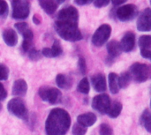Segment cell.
Segmentation results:
<instances>
[{
	"label": "cell",
	"instance_id": "obj_37",
	"mask_svg": "<svg viewBox=\"0 0 151 135\" xmlns=\"http://www.w3.org/2000/svg\"><path fill=\"white\" fill-rule=\"evenodd\" d=\"M33 22L35 25H40L41 22H42V17L39 14H35L33 16Z\"/></svg>",
	"mask_w": 151,
	"mask_h": 135
},
{
	"label": "cell",
	"instance_id": "obj_18",
	"mask_svg": "<svg viewBox=\"0 0 151 135\" xmlns=\"http://www.w3.org/2000/svg\"><path fill=\"white\" fill-rule=\"evenodd\" d=\"M107 51H108L109 56L112 58L119 57L122 51L120 45H119V42H118L117 41H114V40L111 41L107 44Z\"/></svg>",
	"mask_w": 151,
	"mask_h": 135
},
{
	"label": "cell",
	"instance_id": "obj_6",
	"mask_svg": "<svg viewBox=\"0 0 151 135\" xmlns=\"http://www.w3.org/2000/svg\"><path fill=\"white\" fill-rule=\"evenodd\" d=\"M7 109L10 113L14 115L15 117L26 119L27 118V110L24 103V102L19 98H12L8 102Z\"/></svg>",
	"mask_w": 151,
	"mask_h": 135
},
{
	"label": "cell",
	"instance_id": "obj_7",
	"mask_svg": "<svg viewBox=\"0 0 151 135\" xmlns=\"http://www.w3.org/2000/svg\"><path fill=\"white\" fill-rule=\"evenodd\" d=\"M111 34V27L108 24L101 25L92 36V42L97 47L103 46L110 38Z\"/></svg>",
	"mask_w": 151,
	"mask_h": 135
},
{
	"label": "cell",
	"instance_id": "obj_12",
	"mask_svg": "<svg viewBox=\"0 0 151 135\" xmlns=\"http://www.w3.org/2000/svg\"><path fill=\"white\" fill-rule=\"evenodd\" d=\"M139 47L141 54L144 58L151 57V36L149 34L142 35L139 39Z\"/></svg>",
	"mask_w": 151,
	"mask_h": 135
},
{
	"label": "cell",
	"instance_id": "obj_35",
	"mask_svg": "<svg viewBox=\"0 0 151 135\" xmlns=\"http://www.w3.org/2000/svg\"><path fill=\"white\" fill-rule=\"evenodd\" d=\"M31 45H32V40H25L23 39V42H22V50L24 52H27L31 48Z\"/></svg>",
	"mask_w": 151,
	"mask_h": 135
},
{
	"label": "cell",
	"instance_id": "obj_27",
	"mask_svg": "<svg viewBox=\"0 0 151 135\" xmlns=\"http://www.w3.org/2000/svg\"><path fill=\"white\" fill-rule=\"evenodd\" d=\"M51 50H53V52H54V54H55L56 57H58V56H60L62 54L63 49H62L61 43H60V42L58 40H55V42H54V43L52 45Z\"/></svg>",
	"mask_w": 151,
	"mask_h": 135
},
{
	"label": "cell",
	"instance_id": "obj_36",
	"mask_svg": "<svg viewBox=\"0 0 151 135\" xmlns=\"http://www.w3.org/2000/svg\"><path fill=\"white\" fill-rule=\"evenodd\" d=\"M7 97V92L4 88V87L0 83V101L4 100Z\"/></svg>",
	"mask_w": 151,
	"mask_h": 135
},
{
	"label": "cell",
	"instance_id": "obj_33",
	"mask_svg": "<svg viewBox=\"0 0 151 135\" xmlns=\"http://www.w3.org/2000/svg\"><path fill=\"white\" fill-rule=\"evenodd\" d=\"M42 55L46 57H56L51 48H43L42 50Z\"/></svg>",
	"mask_w": 151,
	"mask_h": 135
},
{
	"label": "cell",
	"instance_id": "obj_30",
	"mask_svg": "<svg viewBox=\"0 0 151 135\" xmlns=\"http://www.w3.org/2000/svg\"><path fill=\"white\" fill-rule=\"evenodd\" d=\"M78 68H79L80 73H81L82 75H85V74H86L87 64H86V61H85L84 57H80V58H79V60H78Z\"/></svg>",
	"mask_w": 151,
	"mask_h": 135
},
{
	"label": "cell",
	"instance_id": "obj_17",
	"mask_svg": "<svg viewBox=\"0 0 151 135\" xmlns=\"http://www.w3.org/2000/svg\"><path fill=\"white\" fill-rule=\"evenodd\" d=\"M39 4L42 10L49 15L53 14L58 9V3L56 0H39Z\"/></svg>",
	"mask_w": 151,
	"mask_h": 135
},
{
	"label": "cell",
	"instance_id": "obj_20",
	"mask_svg": "<svg viewBox=\"0 0 151 135\" xmlns=\"http://www.w3.org/2000/svg\"><path fill=\"white\" fill-rule=\"evenodd\" d=\"M56 82L57 85L63 89H68L71 88L72 86V81L70 80V79L68 77H66L64 74H58L57 78H56Z\"/></svg>",
	"mask_w": 151,
	"mask_h": 135
},
{
	"label": "cell",
	"instance_id": "obj_42",
	"mask_svg": "<svg viewBox=\"0 0 151 135\" xmlns=\"http://www.w3.org/2000/svg\"><path fill=\"white\" fill-rule=\"evenodd\" d=\"M27 1H28V0H27Z\"/></svg>",
	"mask_w": 151,
	"mask_h": 135
},
{
	"label": "cell",
	"instance_id": "obj_40",
	"mask_svg": "<svg viewBox=\"0 0 151 135\" xmlns=\"http://www.w3.org/2000/svg\"><path fill=\"white\" fill-rule=\"evenodd\" d=\"M66 0H56V2L58 3V4H62V3H64V2H65Z\"/></svg>",
	"mask_w": 151,
	"mask_h": 135
},
{
	"label": "cell",
	"instance_id": "obj_34",
	"mask_svg": "<svg viewBox=\"0 0 151 135\" xmlns=\"http://www.w3.org/2000/svg\"><path fill=\"white\" fill-rule=\"evenodd\" d=\"M94 2V5L97 8H102V7H105L109 4L110 0H93Z\"/></svg>",
	"mask_w": 151,
	"mask_h": 135
},
{
	"label": "cell",
	"instance_id": "obj_21",
	"mask_svg": "<svg viewBox=\"0 0 151 135\" xmlns=\"http://www.w3.org/2000/svg\"><path fill=\"white\" fill-rule=\"evenodd\" d=\"M122 111V104L119 102H114L112 104H111L107 114L109 115V117H111V118H116L117 117L119 116V114L121 113Z\"/></svg>",
	"mask_w": 151,
	"mask_h": 135
},
{
	"label": "cell",
	"instance_id": "obj_15",
	"mask_svg": "<svg viewBox=\"0 0 151 135\" xmlns=\"http://www.w3.org/2000/svg\"><path fill=\"white\" fill-rule=\"evenodd\" d=\"M2 37L4 41V42L10 46V47H13L17 44L18 42V35L17 33L12 29V28H6L3 31L2 33Z\"/></svg>",
	"mask_w": 151,
	"mask_h": 135
},
{
	"label": "cell",
	"instance_id": "obj_26",
	"mask_svg": "<svg viewBox=\"0 0 151 135\" xmlns=\"http://www.w3.org/2000/svg\"><path fill=\"white\" fill-rule=\"evenodd\" d=\"M42 56V53H41L39 50H35V49H30V50H29L28 57H29V58H30L32 61H37V60L41 59Z\"/></svg>",
	"mask_w": 151,
	"mask_h": 135
},
{
	"label": "cell",
	"instance_id": "obj_13",
	"mask_svg": "<svg viewBox=\"0 0 151 135\" xmlns=\"http://www.w3.org/2000/svg\"><path fill=\"white\" fill-rule=\"evenodd\" d=\"M91 82L95 90L97 92H104L107 88L105 76L102 73H98V74L92 76Z\"/></svg>",
	"mask_w": 151,
	"mask_h": 135
},
{
	"label": "cell",
	"instance_id": "obj_16",
	"mask_svg": "<svg viewBox=\"0 0 151 135\" xmlns=\"http://www.w3.org/2000/svg\"><path fill=\"white\" fill-rule=\"evenodd\" d=\"M27 91V84L26 80L19 79L14 81L12 86V95L15 96H23Z\"/></svg>",
	"mask_w": 151,
	"mask_h": 135
},
{
	"label": "cell",
	"instance_id": "obj_24",
	"mask_svg": "<svg viewBox=\"0 0 151 135\" xmlns=\"http://www.w3.org/2000/svg\"><path fill=\"white\" fill-rule=\"evenodd\" d=\"M89 89H90V87H89V82H88V78H83L80 83L78 84V87H77V90L80 92V93H82V94H88L89 92Z\"/></svg>",
	"mask_w": 151,
	"mask_h": 135
},
{
	"label": "cell",
	"instance_id": "obj_8",
	"mask_svg": "<svg viewBox=\"0 0 151 135\" xmlns=\"http://www.w3.org/2000/svg\"><path fill=\"white\" fill-rule=\"evenodd\" d=\"M137 14H138V8L133 4L120 6L116 11V15L118 19L121 21L132 20L137 16Z\"/></svg>",
	"mask_w": 151,
	"mask_h": 135
},
{
	"label": "cell",
	"instance_id": "obj_5",
	"mask_svg": "<svg viewBox=\"0 0 151 135\" xmlns=\"http://www.w3.org/2000/svg\"><path fill=\"white\" fill-rule=\"evenodd\" d=\"M12 17L15 19H25L29 15V3L27 0H12Z\"/></svg>",
	"mask_w": 151,
	"mask_h": 135
},
{
	"label": "cell",
	"instance_id": "obj_9",
	"mask_svg": "<svg viewBox=\"0 0 151 135\" xmlns=\"http://www.w3.org/2000/svg\"><path fill=\"white\" fill-rule=\"evenodd\" d=\"M111 104L110 96L106 94L98 95L92 100V108L101 114L107 113Z\"/></svg>",
	"mask_w": 151,
	"mask_h": 135
},
{
	"label": "cell",
	"instance_id": "obj_10",
	"mask_svg": "<svg viewBox=\"0 0 151 135\" xmlns=\"http://www.w3.org/2000/svg\"><path fill=\"white\" fill-rule=\"evenodd\" d=\"M137 28L141 32H149L151 29V10L146 8L141 12L137 19Z\"/></svg>",
	"mask_w": 151,
	"mask_h": 135
},
{
	"label": "cell",
	"instance_id": "obj_1",
	"mask_svg": "<svg viewBox=\"0 0 151 135\" xmlns=\"http://www.w3.org/2000/svg\"><path fill=\"white\" fill-rule=\"evenodd\" d=\"M79 12L73 6L61 9L57 16L55 29L58 34L65 41L77 42L82 39V34L78 27Z\"/></svg>",
	"mask_w": 151,
	"mask_h": 135
},
{
	"label": "cell",
	"instance_id": "obj_22",
	"mask_svg": "<svg viewBox=\"0 0 151 135\" xmlns=\"http://www.w3.org/2000/svg\"><path fill=\"white\" fill-rule=\"evenodd\" d=\"M141 124L143 126L146 130L150 133L151 132V114L150 111L147 109L143 111L142 117H141Z\"/></svg>",
	"mask_w": 151,
	"mask_h": 135
},
{
	"label": "cell",
	"instance_id": "obj_14",
	"mask_svg": "<svg viewBox=\"0 0 151 135\" xmlns=\"http://www.w3.org/2000/svg\"><path fill=\"white\" fill-rule=\"evenodd\" d=\"M96 116L92 112L81 114L77 118V123L84 127H90L96 122Z\"/></svg>",
	"mask_w": 151,
	"mask_h": 135
},
{
	"label": "cell",
	"instance_id": "obj_28",
	"mask_svg": "<svg viewBox=\"0 0 151 135\" xmlns=\"http://www.w3.org/2000/svg\"><path fill=\"white\" fill-rule=\"evenodd\" d=\"M9 76V69L8 67L0 63V80H6Z\"/></svg>",
	"mask_w": 151,
	"mask_h": 135
},
{
	"label": "cell",
	"instance_id": "obj_3",
	"mask_svg": "<svg viewBox=\"0 0 151 135\" xmlns=\"http://www.w3.org/2000/svg\"><path fill=\"white\" fill-rule=\"evenodd\" d=\"M129 73L136 82H144L150 77V67L146 64L135 63L131 65Z\"/></svg>",
	"mask_w": 151,
	"mask_h": 135
},
{
	"label": "cell",
	"instance_id": "obj_38",
	"mask_svg": "<svg viewBox=\"0 0 151 135\" xmlns=\"http://www.w3.org/2000/svg\"><path fill=\"white\" fill-rule=\"evenodd\" d=\"M74 1L79 5H85V4H88L91 2H93V0H74Z\"/></svg>",
	"mask_w": 151,
	"mask_h": 135
},
{
	"label": "cell",
	"instance_id": "obj_41",
	"mask_svg": "<svg viewBox=\"0 0 151 135\" xmlns=\"http://www.w3.org/2000/svg\"><path fill=\"white\" fill-rule=\"evenodd\" d=\"M0 109H1V104H0Z\"/></svg>",
	"mask_w": 151,
	"mask_h": 135
},
{
	"label": "cell",
	"instance_id": "obj_11",
	"mask_svg": "<svg viewBox=\"0 0 151 135\" xmlns=\"http://www.w3.org/2000/svg\"><path fill=\"white\" fill-rule=\"evenodd\" d=\"M121 50L124 52H130L135 46V34L133 32H127L122 37L119 42Z\"/></svg>",
	"mask_w": 151,
	"mask_h": 135
},
{
	"label": "cell",
	"instance_id": "obj_2",
	"mask_svg": "<svg viewBox=\"0 0 151 135\" xmlns=\"http://www.w3.org/2000/svg\"><path fill=\"white\" fill-rule=\"evenodd\" d=\"M71 126V117L64 109H53L46 120L45 132L47 135H65Z\"/></svg>",
	"mask_w": 151,
	"mask_h": 135
},
{
	"label": "cell",
	"instance_id": "obj_32",
	"mask_svg": "<svg viewBox=\"0 0 151 135\" xmlns=\"http://www.w3.org/2000/svg\"><path fill=\"white\" fill-rule=\"evenodd\" d=\"M8 12V4L5 0H0V16L6 15Z\"/></svg>",
	"mask_w": 151,
	"mask_h": 135
},
{
	"label": "cell",
	"instance_id": "obj_4",
	"mask_svg": "<svg viewBox=\"0 0 151 135\" xmlns=\"http://www.w3.org/2000/svg\"><path fill=\"white\" fill-rule=\"evenodd\" d=\"M39 96L42 101L47 102L50 104L59 103L62 100V94L58 88L47 87V86H43L40 88Z\"/></svg>",
	"mask_w": 151,
	"mask_h": 135
},
{
	"label": "cell",
	"instance_id": "obj_23",
	"mask_svg": "<svg viewBox=\"0 0 151 135\" xmlns=\"http://www.w3.org/2000/svg\"><path fill=\"white\" fill-rule=\"evenodd\" d=\"M131 75L129 72H124L121 73V75L119 77L118 82H119V88H127L128 85L130 84L131 81Z\"/></svg>",
	"mask_w": 151,
	"mask_h": 135
},
{
	"label": "cell",
	"instance_id": "obj_19",
	"mask_svg": "<svg viewBox=\"0 0 151 135\" xmlns=\"http://www.w3.org/2000/svg\"><path fill=\"white\" fill-rule=\"evenodd\" d=\"M119 76L118 74L114 73H111L109 74V88L112 94H118L119 90Z\"/></svg>",
	"mask_w": 151,
	"mask_h": 135
},
{
	"label": "cell",
	"instance_id": "obj_29",
	"mask_svg": "<svg viewBox=\"0 0 151 135\" xmlns=\"http://www.w3.org/2000/svg\"><path fill=\"white\" fill-rule=\"evenodd\" d=\"M100 134L101 135H113L112 128L107 124H102L100 126Z\"/></svg>",
	"mask_w": 151,
	"mask_h": 135
},
{
	"label": "cell",
	"instance_id": "obj_39",
	"mask_svg": "<svg viewBox=\"0 0 151 135\" xmlns=\"http://www.w3.org/2000/svg\"><path fill=\"white\" fill-rule=\"evenodd\" d=\"M127 0H111V2H112V4H114V5H119V4H124L125 2H127Z\"/></svg>",
	"mask_w": 151,
	"mask_h": 135
},
{
	"label": "cell",
	"instance_id": "obj_31",
	"mask_svg": "<svg viewBox=\"0 0 151 135\" xmlns=\"http://www.w3.org/2000/svg\"><path fill=\"white\" fill-rule=\"evenodd\" d=\"M14 27H15V28L18 30V32H19V34H22L27 29L29 28L27 23H26V22H19V23H16V24L14 25Z\"/></svg>",
	"mask_w": 151,
	"mask_h": 135
},
{
	"label": "cell",
	"instance_id": "obj_25",
	"mask_svg": "<svg viewBox=\"0 0 151 135\" xmlns=\"http://www.w3.org/2000/svg\"><path fill=\"white\" fill-rule=\"evenodd\" d=\"M87 133V128L81 126L78 123H75L73 127V135H85Z\"/></svg>",
	"mask_w": 151,
	"mask_h": 135
}]
</instances>
